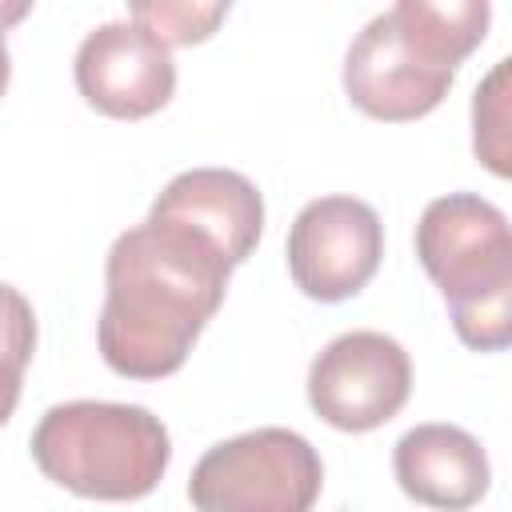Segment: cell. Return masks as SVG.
I'll return each instance as SVG.
<instances>
[{"mask_svg":"<svg viewBox=\"0 0 512 512\" xmlns=\"http://www.w3.org/2000/svg\"><path fill=\"white\" fill-rule=\"evenodd\" d=\"M416 256L468 348H512V224L492 200L476 192L436 196L420 212Z\"/></svg>","mask_w":512,"mask_h":512,"instance_id":"3","label":"cell"},{"mask_svg":"<svg viewBox=\"0 0 512 512\" xmlns=\"http://www.w3.org/2000/svg\"><path fill=\"white\" fill-rule=\"evenodd\" d=\"M412 392V360L400 340L356 328L328 340L308 364V404L340 432L388 424Z\"/></svg>","mask_w":512,"mask_h":512,"instance_id":"6","label":"cell"},{"mask_svg":"<svg viewBox=\"0 0 512 512\" xmlns=\"http://www.w3.org/2000/svg\"><path fill=\"white\" fill-rule=\"evenodd\" d=\"M392 472L404 496L440 512H464L484 500L492 484L488 452L456 424H416L392 448Z\"/></svg>","mask_w":512,"mask_h":512,"instance_id":"10","label":"cell"},{"mask_svg":"<svg viewBox=\"0 0 512 512\" xmlns=\"http://www.w3.org/2000/svg\"><path fill=\"white\" fill-rule=\"evenodd\" d=\"M36 468L84 500H140L172 460V440L160 416L144 404L64 400L32 428Z\"/></svg>","mask_w":512,"mask_h":512,"instance_id":"4","label":"cell"},{"mask_svg":"<svg viewBox=\"0 0 512 512\" xmlns=\"http://www.w3.org/2000/svg\"><path fill=\"white\" fill-rule=\"evenodd\" d=\"M148 216L184 224L212 240L232 264H244L264 232V196L244 172L188 168L164 184Z\"/></svg>","mask_w":512,"mask_h":512,"instance_id":"9","label":"cell"},{"mask_svg":"<svg viewBox=\"0 0 512 512\" xmlns=\"http://www.w3.org/2000/svg\"><path fill=\"white\" fill-rule=\"evenodd\" d=\"M232 260L200 232L148 216L120 232L104 264L96 344L128 380H160L184 368L196 336L228 292Z\"/></svg>","mask_w":512,"mask_h":512,"instance_id":"1","label":"cell"},{"mask_svg":"<svg viewBox=\"0 0 512 512\" xmlns=\"http://www.w3.org/2000/svg\"><path fill=\"white\" fill-rule=\"evenodd\" d=\"M228 16V4H132L128 20L148 28L160 44H200Z\"/></svg>","mask_w":512,"mask_h":512,"instance_id":"12","label":"cell"},{"mask_svg":"<svg viewBox=\"0 0 512 512\" xmlns=\"http://www.w3.org/2000/svg\"><path fill=\"white\" fill-rule=\"evenodd\" d=\"M320 488V452L276 424L212 444L188 476L196 512H312Z\"/></svg>","mask_w":512,"mask_h":512,"instance_id":"5","label":"cell"},{"mask_svg":"<svg viewBox=\"0 0 512 512\" xmlns=\"http://www.w3.org/2000/svg\"><path fill=\"white\" fill-rule=\"evenodd\" d=\"M472 156L512 180V56H500L472 92Z\"/></svg>","mask_w":512,"mask_h":512,"instance_id":"11","label":"cell"},{"mask_svg":"<svg viewBox=\"0 0 512 512\" xmlns=\"http://www.w3.org/2000/svg\"><path fill=\"white\" fill-rule=\"evenodd\" d=\"M80 96L112 120H144L160 112L176 92V64L136 20H108L92 28L72 60Z\"/></svg>","mask_w":512,"mask_h":512,"instance_id":"8","label":"cell"},{"mask_svg":"<svg viewBox=\"0 0 512 512\" xmlns=\"http://www.w3.org/2000/svg\"><path fill=\"white\" fill-rule=\"evenodd\" d=\"M284 252L292 284L320 304H336L376 276L384 224L376 208L356 196H316L296 212Z\"/></svg>","mask_w":512,"mask_h":512,"instance_id":"7","label":"cell"},{"mask_svg":"<svg viewBox=\"0 0 512 512\" xmlns=\"http://www.w3.org/2000/svg\"><path fill=\"white\" fill-rule=\"evenodd\" d=\"M488 20V0H400L384 8L348 44V100L388 124L428 116L448 96L460 60L480 48Z\"/></svg>","mask_w":512,"mask_h":512,"instance_id":"2","label":"cell"}]
</instances>
